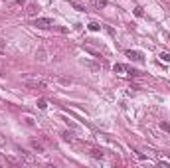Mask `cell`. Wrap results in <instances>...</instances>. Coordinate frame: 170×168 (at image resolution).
<instances>
[{"label": "cell", "instance_id": "ffe728a7", "mask_svg": "<svg viewBox=\"0 0 170 168\" xmlns=\"http://www.w3.org/2000/svg\"><path fill=\"white\" fill-rule=\"evenodd\" d=\"M0 164H2V162H0Z\"/></svg>", "mask_w": 170, "mask_h": 168}, {"label": "cell", "instance_id": "7c38bea8", "mask_svg": "<svg viewBox=\"0 0 170 168\" xmlns=\"http://www.w3.org/2000/svg\"><path fill=\"white\" fill-rule=\"evenodd\" d=\"M38 107H40V109H45V107H47V101H45V99H40V101H38Z\"/></svg>", "mask_w": 170, "mask_h": 168}, {"label": "cell", "instance_id": "8fae6325", "mask_svg": "<svg viewBox=\"0 0 170 168\" xmlns=\"http://www.w3.org/2000/svg\"><path fill=\"white\" fill-rule=\"evenodd\" d=\"M99 28H101V26H99L97 22H91L89 24V30H91V32H99Z\"/></svg>", "mask_w": 170, "mask_h": 168}, {"label": "cell", "instance_id": "7a4b0ae2", "mask_svg": "<svg viewBox=\"0 0 170 168\" xmlns=\"http://www.w3.org/2000/svg\"><path fill=\"white\" fill-rule=\"evenodd\" d=\"M18 152H20V160L26 162V164H36V162H38V160H36L30 152H26V150H18Z\"/></svg>", "mask_w": 170, "mask_h": 168}, {"label": "cell", "instance_id": "277c9868", "mask_svg": "<svg viewBox=\"0 0 170 168\" xmlns=\"http://www.w3.org/2000/svg\"><path fill=\"white\" fill-rule=\"evenodd\" d=\"M89 2L95 6V8H97V10H101V8H105V6H107V2H105V0H89Z\"/></svg>", "mask_w": 170, "mask_h": 168}, {"label": "cell", "instance_id": "5bb4252c", "mask_svg": "<svg viewBox=\"0 0 170 168\" xmlns=\"http://www.w3.org/2000/svg\"><path fill=\"white\" fill-rule=\"evenodd\" d=\"M6 145H8L6 136H4V134H0V148H2V146H6Z\"/></svg>", "mask_w": 170, "mask_h": 168}, {"label": "cell", "instance_id": "4fadbf2b", "mask_svg": "<svg viewBox=\"0 0 170 168\" xmlns=\"http://www.w3.org/2000/svg\"><path fill=\"white\" fill-rule=\"evenodd\" d=\"M61 136H63L65 140H69V143H73V134H71V133H63Z\"/></svg>", "mask_w": 170, "mask_h": 168}, {"label": "cell", "instance_id": "52a82bcc", "mask_svg": "<svg viewBox=\"0 0 170 168\" xmlns=\"http://www.w3.org/2000/svg\"><path fill=\"white\" fill-rule=\"evenodd\" d=\"M36 57H38L40 61H45V59H47V54H45V50H40V52H36Z\"/></svg>", "mask_w": 170, "mask_h": 168}, {"label": "cell", "instance_id": "5b68a950", "mask_svg": "<svg viewBox=\"0 0 170 168\" xmlns=\"http://www.w3.org/2000/svg\"><path fill=\"white\" fill-rule=\"evenodd\" d=\"M89 154H91L93 158H97V160H99V158H103V150H99V148H91Z\"/></svg>", "mask_w": 170, "mask_h": 168}, {"label": "cell", "instance_id": "ac0fdd59", "mask_svg": "<svg viewBox=\"0 0 170 168\" xmlns=\"http://www.w3.org/2000/svg\"><path fill=\"white\" fill-rule=\"evenodd\" d=\"M24 121H26V125H30V127H32V125H34V119H32V117H26V119H24Z\"/></svg>", "mask_w": 170, "mask_h": 168}, {"label": "cell", "instance_id": "2e32d148", "mask_svg": "<svg viewBox=\"0 0 170 168\" xmlns=\"http://www.w3.org/2000/svg\"><path fill=\"white\" fill-rule=\"evenodd\" d=\"M160 129H162V131H170V125L162 121V123H160Z\"/></svg>", "mask_w": 170, "mask_h": 168}, {"label": "cell", "instance_id": "8992f818", "mask_svg": "<svg viewBox=\"0 0 170 168\" xmlns=\"http://www.w3.org/2000/svg\"><path fill=\"white\" fill-rule=\"evenodd\" d=\"M113 71H115V73H125V71H127V65H123V63H115V65H113Z\"/></svg>", "mask_w": 170, "mask_h": 168}, {"label": "cell", "instance_id": "9c48e42d", "mask_svg": "<svg viewBox=\"0 0 170 168\" xmlns=\"http://www.w3.org/2000/svg\"><path fill=\"white\" fill-rule=\"evenodd\" d=\"M32 148H34L36 152H45V150H44V146L40 145V143H36V140H32Z\"/></svg>", "mask_w": 170, "mask_h": 168}, {"label": "cell", "instance_id": "9a60e30c", "mask_svg": "<svg viewBox=\"0 0 170 168\" xmlns=\"http://www.w3.org/2000/svg\"><path fill=\"white\" fill-rule=\"evenodd\" d=\"M4 52H6V42L0 40V54H4Z\"/></svg>", "mask_w": 170, "mask_h": 168}, {"label": "cell", "instance_id": "6da1fadb", "mask_svg": "<svg viewBox=\"0 0 170 168\" xmlns=\"http://www.w3.org/2000/svg\"><path fill=\"white\" fill-rule=\"evenodd\" d=\"M34 26H36V28H42V30H47V28H54L56 24H54L52 18H36Z\"/></svg>", "mask_w": 170, "mask_h": 168}, {"label": "cell", "instance_id": "30bf717a", "mask_svg": "<svg viewBox=\"0 0 170 168\" xmlns=\"http://www.w3.org/2000/svg\"><path fill=\"white\" fill-rule=\"evenodd\" d=\"M69 4H71V6H73V8H75V10H85V6H83V4H79V2H73V0H71V2H69Z\"/></svg>", "mask_w": 170, "mask_h": 168}, {"label": "cell", "instance_id": "d6986e66", "mask_svg": "<svg viewBox=\"0 0 170 168\" xmlns=\"http://www.w3.org/2000/svg\"><path fill=\"white\" fill-rule=\"evenodd\" d=\"M65 123H67V125H69V127H73V129H77V125L73 123V121H69V119H65Z\"/></svg>", "mask_w": 170, "mask_h": 168}, {"label": "cell", "instance_id": "ba28073f", "mask_svg": "<svg viewBox=\"0 0 170 168\" xmlns=\"http://www.w3.org/2000/svg\"><path fill=\"white\" fill-rule=\"evenodd\" d=\"M158 57H160V61H162V63H168V61H170V54H168V52H162Z\"/></svg>", "mask_w": 170, "mask_h": 168}, {"label": "cell", "instance_id": "e0dca14e", "mask_svg": "<svg viewBox=\"0 0 170 168\" xmlns=\"http://www.w3.org/2000/svg\"><path fill=\"white\" fill-rule=\"evenodd\" d=\"M135 16H142V8L140 6H135Z\"/></svg>", "mask_w": 170, "mask_h": 168}, {"label": "cell", "instance_id": "3957f363", "mask_svg": "<svg viewBox=\"0 0 170 168\" xmlns=\"http://www.w3.org/2000/svg\"><path fill=\"white\" fill-rule=\"evenodd\" d=\"M127 57H131V59H135V61H145V56L140 54V52H135V50H127Z\"/></svg>", "mask_w": 170, "mask_h": 168}]
</instances>
